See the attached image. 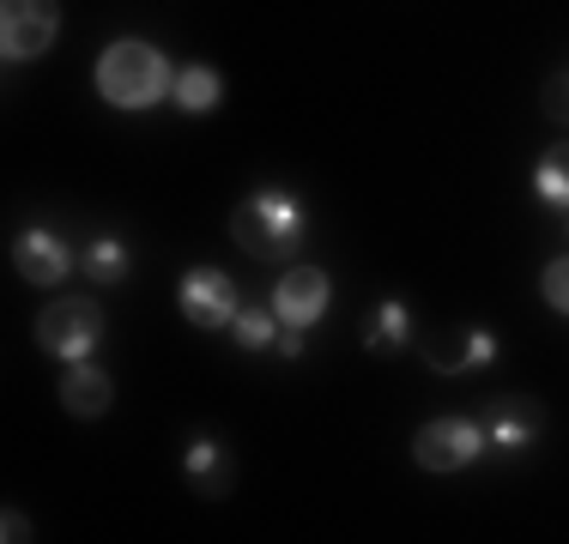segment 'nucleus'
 I'll use <instances>...</instances> for the list:
<instances>
[{
  "mask_svg": "<svg viewBox=\"0 0 569 544\" xmlns=\"http://www.w3.org/2000/svg\"><path fill=\"white\" fill-rule=\"evenodd\" d=\"M230 236L254 254V261H291L303 249V206L279 188L267 194H249L237 212H230Z\"/></svg>",
  "mask_w": 569,
  "mask_h": 544,
  "instance_id": "nucleus-1",
  "label": "nucleus"
},
{
  "mask_svg": "<svg viewBox=\"0 0 569 544\" xmlns=\"http://www.w3.org/2000/svg\"><path fill=\"white\" fill-rule=\"evenodd\" d=\"M98 91H103V103H116V109H152L170 91V67L152 43L121 37V43H110L98 61Z\"/></svg>",
  "mask_w": 569,
  "mask_h": 544,
  "instance_id": "nucleus-2",
  "label": "nucleus"
},
{
  "mask_svg": "<svg viewBox=\"0 0 569 544\" xmlns=\"http://www.w3.org/2000/svg\"><path fill=\"white\" fill-rule=\"evenodd\" d=\"M103 333V309L91 303V296H56V303L37 315V345L49 351V357H67L79 363L91 345H98Z\"/></svg>",
  "mask_w": 569,
  "mask_h": 544,
  "instance_id": "nucleus-3",
  "label": "nucleus"
},
{
  "mask_svg": "<svg viewBox=\"0 0 569 544\" xmlns=\"http://www.w3.org/2000/svg\"><path fill=\"white\" fill-rule=\"evenodd\" d=\"M61 31V7L56 0H0V49L7 61H31V54H49Z\"/></svg>",
  "mask_w": 569,
  "mask_h": 544,
  "instance_id": "nucleus-4",
  "label": "nucleus"
},
{
  "mask_svg": "<svg viewBox=\"0 0 569 544\" xmlns=\"http://www.w3.org/2000/svg\"><path fill=\"white\" fill-rule=\"evenodd\" d=\"M479 454H485V424H472V417H437V424H425L412 442V460L425 472H460Z\"/></svg>",
  "mask_w": 569,
  "mask_h": 544,
  "instance_id": "nucleus-5",
  "label": "nucleus"
},
{
  "mask_svg": "<svg viewBox=\"0 0 569 544\" xmlns=\"http://www.w3.org/2000/svg\"><path fill=\"white\" fill-rule=\"evenodd\" d=\"M237 284H230V272L219 266H194L182 272V315L194 326H207V333H219V326L237 321Z\"/></svg>",
  "mask_w": 569,
  "mask_h": 544,
  "instance_id": "nucleus-6",
  "label": "nucleus"
},
{
  "mask_svg": "<svg viewBox=\"0 0 569 544\" xmlns=\"http://www.w3.org/2000/svg\"><path fill=\"white\" fill-rule=\"evenodd\" d=\"M328 303H333V284H328L321 266H291L279 279V291H273V315L284 326H316L321 315H328Z\"/></svg>",
  "mask_w": 569,
  "mask_h": 544,
  "instance_id": "nucleus-7",
  "label": "nucleus"
},
{
  "mask_svg": "<svg viewBox=\"0 0 569 544\" xmlns=\"http://www.w3.org/2000/svg\"><path fill=\"white\" fill-rule=\"evenodd\" d=\"M12 266L31 284H61L67 272H73V249H67L56 230H24V236L12 242Z\"/></svg>",
  "mask_w": 569,
  "mask_h": 544,
  "instance_id": "nucleus-8",
  "label": "nucleus"
},
{
  "mask_svg": "<svg viewBox=\"0 0 569 544\" xmlns=\"http://www.w3.org/2000/svg\"><path fill=\"white\" fill-rule=\"evenodd\" d=\"M497 357V339L491 333H442V339H430L425 345V363L437 375H460V370H472V363H491Z\"/></svg>",
  "mask_w": 569,
  "mask_h": 544,
  "instance_id": "nucleus-9",
  "label": "nucleus"
},
{
  "mask_svg": "<svg viewBox=\"0 0 569 544\" xmlns=\"http://www.w3.org/2000/svg\"><path fill=\"white\" fill-rule=\"evenodd\" d=\"M110 400H116V381L103 375V370H91L86 357L67 370V381H61V405H67L73 417H103V412H110Z\"/></svg>",
  "mask_w": 569,
  "mask_h": 544,
  "instance_id": "nucleus-10",
  "label": "nucleus"
},
{
  "mask_svg": "<svg viewBox=\"0 0 569 544\" xmlns=\"http://www.w3.org/2000/svg\"><path fill=\"white\" fill-rule=\"evenodd\" d=\"M539 405L533 400H497V412H491V424H485V442H497V447H527L539 435Z\"/></svg>",
  "mask_w": 569,
  "mask_h": 544,
  "instance_id": "nucleus-11",
  "label": "nucleus"
},
{
  "mask_svg": "<svg viewBox=\"0 0 569 544\" xmlns=\"http://www.w3.org/2000/svg\"><path fill=\"white\" fill-rule=\"evenodd\" d=\"M182 466H188V478L200 484V496H224L230 490V454L212 442V435H194V442H188Z\"/></svg>",
  "mask_w": 569,
  "mask_h": 544,
  "instance_id": "nucleus-12",
  "label": "nucleus"
},
{
  "mask_svg": "<svg viewBox=\"0 0 569 544\" xmlns=\"http://www.w3.org/2000/svg\"><path fill=\"white\" fill-rule=\"evenodd\" d=\"M406 339H412V315H406V303H376L370 309V321H363V345L370 351H400Z\"/></svg>",
  "mask_w": 569,
  "mask_h": 544,
  "instance_id": "nucleus-13",
  "label": "nucleus"
},
{
  "mask_svg": "<svg viewBox=\"0 0 569 544\" xmlns=\"http://www.w3.org/2000/svg\"><path fill=\"white\" fill-rule=\"evenodd\" d=\"M176 103H182L188 109V115H207V109L212 103H219L224 98V79L219 73H212V67H182V73H176Z\"/></svg>",
  "mask_w": 569,
  "mask_h": 544,
  "instance_id": "nucleus-14",
  "label": "nucleus"
},
{
  "mask_svg": "<svg viewBox=\"0 0 569 544\" xmlns=\"http://www.w3.org/2000/svg\"><path fill=\"white\" fill-rule=\"evenodd\" d=\"M533 194L546 200V206H569V145H551V152L539 158Z\"/></svg>",
  "mask_w": 569,
  "mask_h": 544,
  "instance_id": "nucleus-15",
  "label": "nucleus"
},
{
  "mask_svg": "<svg viewBox=\"0 0 569 544\" xmlns=\"http://www.w3.org/2000/svg\"><path fill=\"white\" fill-rule=\"evenodd\" d=\"M86 279H98V284H121V279H128V242H116V236L86 242Z\"/></svg>",
  "mask_w": 569,
  "mask_h": 544,
  "instance_id": "nucleus-16",
  "label": "nucleus"
},
{
  "mask_svg": "<svg viewBox=\"0 0 569 544\" xmlns=\"http://www.w3.org/2000/svg\"><path fill=\"white\" fill-rule=\"evenodd\" d=\"M273 303H267V309H237V321H230V326H237V345L242 351H261V345H273Z\"/></svg>",
  "mask_w": 569,
  "mask_h": 544,
  "instance_id": "nucleus-17",
  "label": "nucleus"
},
{
  "mask_svg": "<svg viewBox=\"0 0 569 544\" xmlns=\"http://www.w3.org/2000/svg\"><path fill=\"white\" fill-rule=\"evenodd\" d=\"M539 291H546V303L558 309V315H569V254L563 261L546 266V279H539Z\"/></svg>",
  "mask_w": 569,
  "mask_h": 544,
  "instance_id": "nucleus-18",
  "label": "nucleus"
},
{
  "mask_svg": "<svg viewBox=\"0 0 569 544\" xmlns=\"http://www.w3.org/2000/svg\"><path fill=\"white\" fill-rule=\"evenodd\" d=\"M546 115L569 128V73H551L546 79Z\"/></svg>",
  "mask_w": 569,
  "mask_h": 544,
  "instance_id": "nucleus-19",
  "label": "nucleus"
},
{
  "mask_svg": "<svg viewBox=\"0 0 569 544\" xmlns=\"http://www.w3.org/2000/svg\"><path fill=\"white\" fill-rule=\"evenodd\" d=\"M7 538H12V544L31 538V526H24V514H19V508H7Z\"/></svg>",
  "mask_w": 569,
  "mask_h": 544,
  "instance_id": "nucleus-20",
  "label": "nucleus"
},
{
  "mask_svg": "<svg viewBox=\"0 0 569 544\" xmlns=\"http://www.w3.org/2000/svg\"><path fill=\"white\" fill-rule=\"evenodd\" d=\"M279 351H284V357H303V326H291V333L279 339Z\"/></svg>",
  "mask_w": 569,
  "mask_h": 544,
  "instance_id": "nucleus-21",
  "label": "nucleus"
},
{
  "mask_svg": "<svg viewBox=\"0 0 569 544\" xmlns=\"http://www.w3.org/2000/svg\"><path fill=\"white\" fill-rule=\"evenodd\" d=\"M563 212H569V206H563ZM563 236H569V218H563Z\"/></svg>",
  "mask_w": 569,
  "mask_h": 544,
  "instance_id": "nucleus-22",
  "label": "nucleus"
}]
</instances>
